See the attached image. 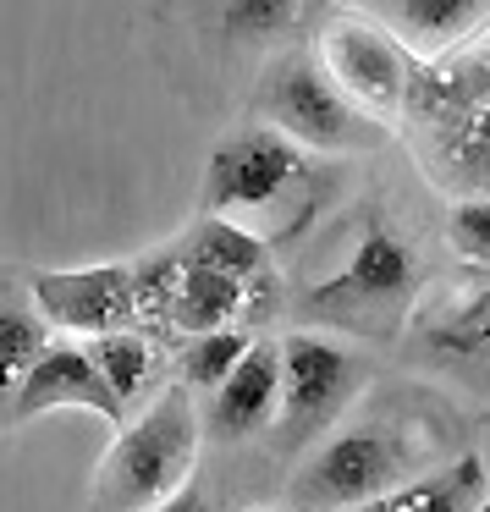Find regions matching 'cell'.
<instances>
[{
  "label": "cell",
  "mask_w": 490,
  "mask_h": 512,
  "mask_svg": "<svg viewBox=\"0 0 490 512\" xmlns=\"http://www.w3.org/2000/svg\"><path fill=\"white\" fill-rule=\"evenodd\" d=\"M441 221H424L408 188H375L331 215L325 265L287 292L303 331H331L364 347H397L424 281L435 276Z\"/></svg>",
  "instance_id": "6da1fadb"
},
{
  "label": "cell",
  "mask_w": 490,
  "mask_h": 512,
  "mask_svg": "<svg viewBox=\"0 0 490 512\" xmlns=\"http://www.w3.org/2000/svg\"><path fill=\"white\" fill-rule=\"evenodd\" d=\"M435 380H375L314 452L287 468V512H347L457 463L479 424Z\"/></svg>",
  "instance_id": "7a4b0ae2"
},
{
  "label": "cell",
  "mask_w": 490,
  "mask_h": 512,
  "mask_svg": "<svg viewBox=\"0 0 490 512\" xmlns=\"http://www.w3.org/2000/svg\"><path fill=\"white\" fill-rule=\"evenodd\" d=\"M342 199H347V160L314 155V149L292 144L287 133L248 116L243 127H232L210 149L199 215L243 221L276 254H287L320 221H331Z\"/></svg>",
  "instance_id": "3957f363"
},
{
  "label": "cell",
  "mask_w": 490,
  "mask_h": 512,
  "mask_svg": "<svg viewBox=\"0 0 490 512\" xmlns=\"http://www.w3.org/2000/svg\"><path fill=\"white\" fill-rule=\"evenodd\" d=\"M391 353L457 397L490 402V265L452 259L435 270Z\"/></svg>",
  "instance_id": "277c9868"
},
{
  "label": "cell",
  "mask_w": 490,
  "mask_h": 512,
  "mask_svg": "<svg viewBox=\"0 0 490 512\" xmlns=\"http://www.w3.org/2000/svg\"><path fill=\"white\" fill-rule=\"evenodd\" d=\"M204 452V419L199 397L182 380H166L155 402L133 413L116 430V446L105 452L94 474V501L89 512H155L177 490L193 485Z\"/></svg>",
  "instance_id": "5b68a950"
},
{
  "label": "cell",
  "mask_w": 490,
  "mask_h": 512,
  "mask_svg": "<svg viewBox=\"0 0 490 512\" xmlns=\"http://www.w3.org/2000/svg\"><path fill=\"white\" fill-rule=\"evenodd\" d=\"M248 116L276 127V133H287L292 144L314 149V155H336V160L375 155V149L391 144V122L364 111L331 78V67L320 61L314 45H287L254 72Z\"/></svg>",
  "instance_id": "8992f818"
},
{
  "label": "cell",
  "mask_w": 490,
  "mask_h": 512,
  "mask_svg": "<svg viewBox=\"0 0 490 512\" xmlns=\"http://www.w3.org/2000/svg\"><path fill=\"white\" fill-rule=\"evenodd\" d=\"M375 380L380 364L375 353H364V342H347V336L331 331H303V325L287 331L281 336V408L265 435V457L292 468L364 402V391Z\"/></svg>",
  "instance_id": "52a82bcc"
},
{
  "label": "cell",
  "mask_w": 490,
  "mask_h": 512,
  "mask_svg": "<svg viewBox=\"0 0 490 512\" xmlns=\"http://www.w3.org/2000/svg\"><path fill=\"white\" fill-rule=\"evenodd\" d=\"M314 50L331 67V78L353 94L364 111H375L380 122H397L408 89L419 78V56L380 23L375 12H325Z\"/></svg>",
  "instance_id": "ba28073f"
},
{
  "label": "cell",
  "mask_w": 490,
  "mask_h": 512,
  "mask_svg": "<svg viewBox=\"0 0 490 512\" xmlns=\"http://www.w3.org/2000/svg\"><path fill=\"white\" fill-rule=\"evenodd\" d=\"M177 17L193 45L221 67H243V61L265 67L276 50L298 45L314 0H177Z\"/></svg>",
  "instance_id": "9c48e42d"
},
{
  "label": "cell",
  "mask_w": 490,
  "mask_h": 512,
  "mask_svg": "<svg viewBox=\"0 0 490 512\" xmlns=\"http://www.w3.org/2000/svg\"><path fill=\"white\" fill-rule=\"evenodd\" d=\"M281 408V342L259 331L254 347L243 353V364L210 391L199 397V419H204V446H221V452H237V446H254L270 435Z\"/></svg>",
  "instance_id": "30bf717a"
},
{
  "label": "cell",
  "mask_w": 490,
  "mask_h": 512,
  "mask_svg": "<svg viewBox=\"0 0 490 512\" xmlns=\"http://www.w3.org/2000/svg\"><path fill=\"white\" fill-rule=\"evenodd\" d=\"M34 298L45 320L67 336H105L138 325L133 265H89V270H34Z\"/></svg>",
  "instance_id": "8fae6325"
},
{
  "label": "cell",
  "mask_w": 490,
  "mask_h": 512,
  "mask_svg": "<svg viewBox=\"0 0 490 512\" xmlns=\"http://www.w3.org/2000/svg\"><path fill=\"white\" fill-rule=\"evenodd\" d=\"M56 408H89V413H100L105 424H116V430L127 424V408L116 402L111 380L100 375V364H94L83 336H56V342L45 347V358L28 369L23 391H17V402H12V424H28V419L56 413Z\"/></svg>",
  "instance_id": "7c38bea8"
},
{
  "label": "cell",
  "mask_w": 490,
  "mask_h": 512,
  "mask_svg": "<svg viewBox=\"0 0 490 512\" xmlns=\"http://www.w3.org/2000/svg\"><path fill=\"white\" fill-rule=\"evenodd\" d=\"M408 144H413V160H419L430 188L452 193V199L490 193V100L452 116V122H441V127L408 133Z\"/></svg>",
  "instance_id": "4fadbf2b"
},
{
  "label": "cell",
  "mask_w": 490,
  "mask_h": 512,
  "mask_svg": "<svg viewBox=\"0 0 490 512\" xmlns=\"http://www.w3.org/2000/svg\"><path fill=\"white\" fill-rule=\"evenodd\" d=\"M56 342V325L45 320L34 298V281L23 270L0 265V430L12 424V402L23 391L28 369L45 358V347Z\"/></svg>",
  "instance_id": "5bb4252c"
},
{
  "label": "cell",
  "mask_w": 490,
  "mask_h": 512,
  "mask_svg": "<svg viewBox=\"0 0 490 512\" xmlns=\"http://www.w3.org/2000/svg\"><path fill=\"white\" fill-rule=\"evenodd\" d=\"M369 12L419 61H435L490 23V0H369Z\"/></svg>",
  "instance_id": "9a60e30c"
},
{
  "label": "cell",
  "mask_w": 490,
  "mask_h": 512,
  "mask_svg": "<svg viewBox=\"0 0 490 512\" xmlns=\"http://www.w3.org/2000/svg\"><path fill=\"white\" fill-rule=\"evenodd\" d=\"M221 325H248V281L226 276V270H210V265H193L182 254V281H177V298H171V314H166L171 342L199 336V331H221Z\"/></svg>",
  "instance_id": "2e32d148"
},
{
  "label": "cell",
  "mask_w": 490,
  "mask_h": 512,
  "mask_svg": "<svg viewBox=\"0 0 490 512\" xmlns=\"http://www.w3.org/2000/svg\"><path fill=\"white\" fill-rule=\"evenodd\" d=\"M89 353H94V364H100V375L111 380V391L127 408V419L138 413V402H155V391L166 386V380H160V369H166V342L149 336L144 325L89 336Z\"/></svg>",
  "instance_id": "e0dca14e"
},
{
  "label": "cell",
  "mask_w": 490,
  "mask_h": 512,
  "mask_svg": "<svg viewBox=\"0 0 490 512\" xmlns=\"http://www.w3.org/2000/svg\"><path fill=\"white\" fill-rule=\"evenodd\" d=\"M490 474L474 452H463L457 463L435 468L424 479H408V485L386 490V496L364 501V507H347V512H479V501L490 496Z\"/></svg>",
  "instance_id": "ac0fdd59"
},
{
  "label": "cell",
  "mask_w": 490,
  "mask_h": 512,
  "mask_svg": "<svg viewBox=\"0 0 490 512\" xmlns=\"http://www.w3.org/2000/svg\"><path fill=\"white\" fill-rule=\"evenodd\" d=\"M177 243L193 265L226 270V276H237V281H254V276H265V270H276V248L259 232H248L243 221H226V215H199Z\"/></svg>",
  "instance_id": "d6986e66"
},
{
  "label": "cell",
  "mask_w": 490,
  "mask_h": 512,
  "mask_svg": "<svg viewBox=\"0 0 490 512\" xmlns=\"http://www.w3.org/2000/svg\"><path fill=\"white\" fill-rule=\"evenodd\" d=\"M254 336L259 331H248V325H221V331L182 336L177 353H171V380H182L193 397H210V391L243 364V353L254 347Z\"/></svg>",
  "instance_id": "ffe728a7"
},
{
  "label": "cell",
  "mask_w": 490,
  "mask_h": 512,
  "mask_svg": "<svg viewBox=\"0 0 490 512\" xmlns=\"http://www.w3.org/2000/svg\"><path fill=\"white\" fill-rule=\"evenodd\" d=\"M441 243L452 259L490 265V193H468L441 210Z\"/></svg>",
  "instance_id": "44dd1931"
},
{
  "label": "cell",
  "mask_w": 490,
  "mask_h": 512,
  "mask_svg": "<svg viewBox=\"0 0 490 512\" xmlns=\"http://www.w3.org/2000/svg\"><path fill=\"white\" fill-rule=\"evenodd\" d=\"M446 56L463 67V78H468V89L479 94V100H490V23L479 28L474 39H463L457 50H446Z\"/></svg>",
  "instance_id": "7402d4cb"
},
{
  "label": "cell",
  "mask_w": 490,
  "mask_h": 512,
  "mask_svg": "<svg viewBox=\"0 0 490 512\" xmlns=\"http://www.w3.org/2000/svg\"><path fill=\"white\" fill-rule=\"evenodd\" d=\"M155 512H221V496L210 490V479L193 474V485H188V490H177V496H171L166 507H155Z\"/></svg>",
  "instance_id": "603a6c76"
},
{
  "label": "cell",
  "mask_w": 490,
  "mask_h": 512,
  "mask_svg": "<svg viewBox=\"0 0 490 512\" xmlns=\"http://www.w3.org/2000/svg\"><path fill=\"white\" fill-rule=\"evenodd\" d=\"M243 512H276V507H243Z\"/></svg>",
  "instance_id": "cb8c5ba5"
},
{
  "label": "cell",
  "mask_w": 490,
  "mask_h": 512,
  "mask_svg": "<svg viewBox=\"0 0 490 512\" xmlns=\"http://www.w3.org/2000/svg\"><path fill=\"white\" fill-rule=\"evenodd\" d=\"M479 512H490V496H485V501H479Z\"/></svg>",
  "instance_id": "d4e9b609"
}]
</instances>
